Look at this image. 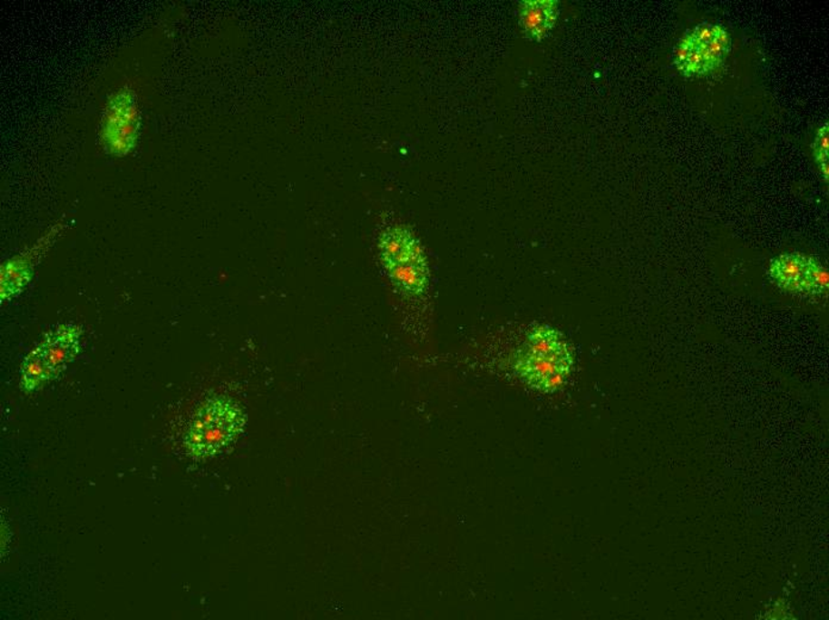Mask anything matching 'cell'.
<instances>
[{
    "label": "cell",
    "mask_w": 829,
    "mask_h": 620,
    "mask_svg": "<svg viewBox=\"0 0 829 620\" xmlns=\"http://www.w3.org/2000/svg\"><path fill=\"white\" fill-rule=\"evenodd\" d=\"M574 364L571 346L552 327H532L513 357L512 369L521 382L540 393L564 386Z\"/></svg>",
    "instance_id": "cell-1"
},
{
    "label": "cell",
    "mask_w": 829,
    "mask_h": 620,
    "mask_svg": "<svg viewBox=\"0 0 829 620\" xmlns=\"http://www.w3.org/2000/svg\"><path fill=\"white\" fill-rule=\"evenodd\" d=\"M245 425L246 416L239 403L214 395L201 402L190 418L182 443L193 458H215L239 439Z\"/></svg>",
    "instance_id": "cell-2"
},
{
    "label": "cell",
    "mask_w": 829,
    "mask_h": 620,
    "mask_svg": "<svg viewBox=\"0 0 829 620\" xmlns=\"http://www.w3.org/2000/svg\"><path fill=\"white\" fill-rule=\"evenodd\" d=\"M378 246L380 260L395 288L409 298L424 295L429 284L428 262L412 231L401 226L386 228Z\"/></svg>",
    "instance_id": "cell-3"
},
{
    "label": "cell",
    "mask_w": 829,
    "mask_h": 620,
    "mask_svg": "<svg viewBox=\"0 0 829 620\" xmlns=\"http://www.w3.org/2000/svg\"><path fill=\"white\" fill-rule=\"evenodd\" d=\"M83 330L74 323H64L45 334L26 356L21 368V387L29 393L55 379L82 351Z\"/></svg>",
    "instance_id": "cell-4"
},
{
    "label": "cell",
    "mask_w": 829,
    "mask_h": 620,
    "mask_svg": "<svg viewBox=\"0 0 829 620\" xmlns=\"http://www.w3.org/2000/svg\"><path fill=\"white\" fill-rule=\"evenodd\" d=\"M141 112L138 98L129 86L109 97L101 121V143L110 154L131 153L138 143Z\"/></svg>",
    "instance_id": "cell-5"
},
{
    "label": "cell",
    "mask_w": 829,
    "mask_h": 620,
    "mask_svg": "<svg viewBox=\"0 0 829 620\" xmlns=\"http://www.w3.org/2000/svg\"><path fill=\"white\" fill-rule=\"evenodd\" d=\"M559 16L555 0H524L519 6V22L528 40L540 42L552 32Z\"/></svg>",
    "instance_id": "cell-6"
},
{
    "label": "cell",
    "mask_w": 829,
    "mask_h": 620,
    "mask_svg": "<svg viewBox=\"0 0 829 620\" xmlns=\"http://www.w3.org/2000/svg\"><path fill=\"white\" fill-rule=\"evenodd\" d=\"M807 261L808 257L802 253L781 254L771 261L770 279L782 290L801 295Z\"/></svg>",
    "instance_id": "cell-7"
},
{
    "label": "cell",
    "mask_w": 829,
    "mask_h": 620,
    "mask_svg": "<svg viewBox=\"0 0 829 620\" xmlns=\"http://www.w3.org/2000/svg\"><path fill=\"white\" fill-rule=\"evenodd\" d=\"M828 270L824 268L823 262L814 257H808L801 295L824 298L828 292Z\"/></svg>",
    "instance_id": "cell-8"
},
{
    "label": "cell",
    "mask_w": 829,
    "mask_h": 620,
    "mask_svg": "<svg viewBox=\"0 0 829 620\" xmlns=\"http://www.w3.org/2000/svg\"><path fill=\"white\" fill-rule=\"evenodd\" d=\"M814 158L816 162L829 161V125L824 124L816 132L815 140L813 143Z\"/></svg>",
    "instance_id": "cell-9"
},
{
    "label": "cell",
    "mask_w": 829,
    "mask_h": 620,
    "mask_svg": "<svg viewBox=\"0 0 829 620\" xmlns=\"http://www.w3.org/2000/svg\"><path fill=\"white\" fill-rule=\"evenodd\" d=\"M686 77H694V75H705V63H703L701 51L697 44L692 49L689 58L680 68V71Z\"/></svg>",
    "instance_id": "cell-10"
},
{
    "label": "cell",
    "mask_w": 829,
    "mask_h": 620,
    "mask_svg": "<svg viewBox=\"0 0 829 620\" xmlns=\"http://www.w3.org/2000/svg\"><path fill=\"white\" fill-rule=\"evenodd\" d=\"M696 42L692 39L691 33L687 32L684 34L682 39L679 40L678 44H677L675 55H673V64L678 68L683 67V64H686L688 58H689L692 49H694Z\"/></svg>",
    "instance_id": "cell-11"
},
{
    "label": "cell",
    "mask_w": 829,
    "mask_h": 620,
    "mask_svg": "<svg viewBox=\"0 0 829 620\" xmlns=\"http://www.w3.org/2000/svg\"><path fill=\"white\" fill-rule=\"evenodd\" d=\"M690 33L696 44L705 45L714 39L715 25H710L708 22H703L701 25L696 26L695 29H692Z\"/></svg>",
    "instance_id": "cell-12"
},
{
    "label": "cell",
    "mask_w": 829,
    "mask_h": 620,
    "mask_svg": "<svg viewBox=\"0 0 829 620\" xmlns=\"http://www.w3.org/2000/svg\"><path fill=\"white\" fill-rule=\"evenodd\" d=\"M714 39H717L724 47L731 49V36L725 26L720 25H715V36Z\"/></svg>",
    "instance_id": "cell-13"
},
{
    "label": "cell",
    "mask_w": 829,
    "mask_h": 620,
    "mask_svg": "<svg viewBox=\"0 0 829 620\" xmlns=\"http://www.w3.org/2000/svg\"><path fill=\"white\" fill-rule=\"evenodd\" d=\"M817 163H819V169L821 171V174H823L824 182H828V176H829L828 161H824V162H817Z\"/></svg>",
    "instance_id": "cell-14"
}]
</instances>
